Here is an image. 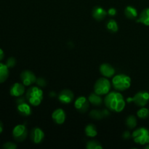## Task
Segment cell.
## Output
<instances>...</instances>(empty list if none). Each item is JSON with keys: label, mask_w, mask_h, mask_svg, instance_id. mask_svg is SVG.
Listing matches in <instances>:
<instances>
[{"label": "cell", "mask_w": 149, "mask_h": 149, "mask_svg": "<svg viewBox=\"0 0 149 149\" xmlns=\"http://www.w3.org/2000/svg\"><path fill=\"white\" fill-rule=\"evenodd\" d=\"M104 103L109 110L116 113L122 112L126 106V102L123 95L116 91L109 92L105 97Z\"/></svg>", "instance_id": "1"}, {"label": "cell", "mask_w": 149, "mask_h": 149, "mask_svg": "<svg viewBox=\"0 0 149 149\" xmlns=\"http://www.w3.org/2000/svg\"><path fill=\"white\" fill-rule=\"evenodd\" d=\"M26 99L32 106H39L43 100V91L36 86L31 87L26 93Z\"/></svg>", "instance_id": "2"}, {"label": "cell", "mask_w": 149, "mask_h": 149, "mask_svg": "<svg viewBox=\"0 0 149 149\" xmlns=\"http://www.w3.org/2000/svg\"><path fill=\"white\" fill-rule=\"evenodd\" d=\"M112 84L117 91H125L130 87L131 78L126 74H117L113 77L112 79Z\"/></svg>", "instance_id": "3"}, {"label": "cell", "mask_w": 149, "mask_h": 149, "mask_svg": "<svg viewBox=\"0 0 149 149\" xmlns=\"http://www.w3.org/2000/svg\"><path fill=\"white\" fill-rule=\"evenodd\" d=\"M132 137L135 143L146 145L149 143V130L146 127L138 128L132 132Z\"/></svg>", "instance_id": "4"}, {"label": "cell", "mask_w": 149, "mask_h": 149, "mask_svg": "<svg viewBox=\"0 0 149 149\" xmlns=\"http://www.w3.org/2000/svg\"><path fill=\"white\" fill-rule=\"evenodd\" d=\"M111 82L106 77L97 80L94 85V93L100 95H107L110 92Z\"/></svg>", "instance_id": "5"}, {"label": "cell", "mask_w": 149, "mask_h": 149, "mask_svg": "<svg viewBox=\"0 0 149 149\" xmlns=\"http://www.w3.org/2000/svg\"><path fill=\"white\" fill-rule=\"evenodd\" d=\"M13 138L17 142L23 141L28 135L27 128L23 125H17L13 130Z\"/></svg>", "instance_id": "6"}, {"label": "cell", "mask_w": 149, "mask_h": 149, "mask_svg": "<svg viewBox=\"0 0 149 149\" xmlns=\"http://www.w3.org/2000/svg\"><path fill=\"white\" fill-rule=\"evenodd\" d=\"M132 102H134L136 106L144 107L148 104L149 101V93L146 91L138 92L132 97Z\"/></svg>", "instance_id": "7"}, {"label": "cell", "mask_w": 149, "mask_h": 149, "mask_svg": "<svg viewBox=\"0 0 149 149\" xmlns=\"http://www.w3.org/2000/svg\"><path fill=\"white\" fill-rule=\"evenodd\" d=\"M74 106L76 109L81 113H85L89 109L90 102L84 96H79L74 101Z\"/></svg>", "instance_id": "8"}, {"label": "cell", "mask_w": 149, "mask_h": 149, "mask_svg": "<svg viewBox=\"0 0 149 149\" xmlns=\"http://www.w3.org/2000/svg\"><path fill=\"white\" fill-rule=\"evenodd\" d=\"M20 79L22 83L25 86H31L34 84L36 81V77L32 71L26 70L20 74Z\"/></svg>", "instance_id": "9"}, {"label": "cell", "mask_w": 149, "mask_h": 149, "mask_svg": "<svg viewBox=\"0 0 149 149\" xmlns=\"http://www.w3.org/2000/svg\"><path fill=\"white\" fill-rule=\"evenodd\" d=\"M58 100L64 104L71 103L74 99V95L70 90H63L58 95Z\"/></svg>", "instance_id": "10"}, {"label": "cell", "mask_w": 149, "mask_h": 149, "mask_svg": "<svg viewBox=\"0 0 149 149\" xmlns=\"http://www.w3.org/2000/svg\"><path fill=\"white\" fill-rule=\"evenodd\" d=\"M45 138V132L39 127H35L32 130L31 132V139L33 143L39 144L42 142Z\"/></svg>", "instance_id": "11"}, {"label": "cell", "mask_w": 149, "mask_h": 149, "mask_svg": "<svg viewBox=\"0 0 149 149\" xmlns=\"http://www.w3.org/2000/svg\"><path fill=\"white\" fill-rule=\"evenodd\" d=\"M52 118L54 122L58 125H62L65 122V113L62 109H57L52 112Z\"/></svg>", "instance_id": "12"}, {"label": "cell", "mask_w": 149, "mask_h": 149, "mask_svg": "<svg viewBox=\"0 0 149 149\" xmlns=\"http://www.w3.org/2000/svg\"><path fill=\"white\" fill-rule=\"evenodd\" d=\"M23 83H15L10 88V95L13 97H20L25 93V87Z\"/></svg>", "instance_id": "13"}, {"label": "cell", "mask_w": 149, "mask_h": 149, "mask_svg": "<svg viewBox=\"0 0 149 149\" xmlns=\"http://www.w3.org/2000/svg\"><path fill=\"white\" fill-rule=\"evenodd\" d=\"M100 72L104 77L109 78L114 75L115 69L110 64L103 63L100 66Z\"/></svg>", "instance_id": "14"}, {"label": "cell", "mask_w": 149, "mask_h": 149, "mask_svg": "<svg viewBox=\"0 0 149 149\" xmlns=\"http://www.w3.org/2000/svg\"><path fill=\"white\" fill-rule=\"evenodd\" d=\"M107 14V12H106L103 7H99V6L94 7L93 10V13H92L93 17H94L96 20H98V21L103 20V19L106 17Z\"/></svg>", "instance_id": "15"}, {"label": "cell", "mask_w": 149, "mask_h": 149, "mask_svg": "<svg viewBox=\"0 0 149 149\" xmlns=\"http://www.w3.org/2000/svg\"><path fill=\"white\" fill-rule=\"evenodd\" d=\"M17 109L19 113H20L23 116H28L31 114L32 111L31 109V106L28 103H26V102L20 103V104H17Z\"/></svg>", "instance_id": "16"}, {"label": "cell", "mask_w": 149, "mask_h": 149, "mask_svg": "<svg viewBox=\"0 0 149 149\" xmlns=\"http://www.w3.org/2000/svg\"><path fill=\"white\" fill-rule=\"evenodd\" d=\"M138 23H143L145 26H149V7L146 8L141 13L139 18L137 20Z\"/></svg>", "instance_id": "17"}, {"label": "cell", "mask_w": 149, "mask_h": 149, "mask_svg": "<svg viewBox=\"0 0 149 149\" xmlns=\"http://www.w3.org/2000/svg\"><path fill=\"white\" fill-rule=\"evenodd\" d=\"M9 77V68L6 64L0 63V83H3Z\"/></svg>", "instance_id": "18"}, {"label": "cell", "mask_w": 149, "mask_h": 149, "mask_svg": "<svg viewBox=\"0 0 149 149\" xmlns=\"http://www.w3.org/2000/svg\"><path fill=\"white\" fill-rule=\"evenodd\" d=\"M100 96L101 95H97L95 93H92L88 97L89 102L93 105H94V106H100L103 103V98Z\"/></svg>", "instance_id": "19"}, {"label": "cell", "mask_w": 149, "mask_h": 149, "mask_svg": "<svg viewBox=\"0 0 149 149\" xmlns=\"http://www.w3.org/2000/svg\"><path fill=\"white\" fill-rule=\"evenodd\" d=\"M125 14L126 17L129 19H135L138 17V11L132 6H127L125 10Z\"/></svg>", "instance_id": "20"}, {"label": "cell", "mask_w": 149, "mask_h": 149, "mask_svg": "<svg viewBox=\"0 0 149 149\" xmlns=\"http://www.w3.org/2000/svg\"><path fill=\"white\" fill-rule=\"evenodd\" d=\"M84 132H85L86 135L90 137V138H94V137L97 136V131L95 126L94 125H92V124H90V125L86 126Z\"/></svg>", "instance_id": "21"}, {"label": "cell", "mask_w": 149, "mask_h": 149, "mask_svg": "<svg viewBox=\"0 0 149 149\" xmlns=\"http://www.w3.org/2000/svg\"><path fill=\"white\" fill-rule=\"evenodd\" d=\"M90 116L95 119H101L102 118L104 117L106 115H109L106 111H100V110H93L90 113Z\"/></svg>", "instance_id": "22"}, {"label": "cell", "mask_w": 149, "mask_h": 149, "mask_svg": "<svg viewBox=\"0 0 149 149\" xmlns=\"http://www.w3.org/2000/svg\"><path fill=\"white\" fill-rule=\"evenodd\" d=\"M106 28L111 33H116V32H117L118 29H119V26H118L117 23L116 22V20H113V19L109 20L107 22V23H106Z\"/></svg>", "instance_id": "23"}, {"label": "cell", "mask_w": 149, "mask_h": 149, "mask_svg": "<svg viewBox=\"0 0 149 149\" xmlns=\"http://www.w3.org/2000/svg\"><path fill=\"white\" fill-rule=\"evenodd\" d=\"M126 125L130 129H133L137 126V119L133 115H130L126 119Z\"/></svg>", "instance_id": "24"}, {"label": "cell", "mask_w": 149, "mask_h": 149, "mask_svg": "<svg viewBox=\"0 0 149 149\" xmlns=\"http://www.w3.org/2000/svg\"><path fill=\"white\" fill-rule=\"evenodd\" d=\"M137 116L140 118V119H145L148 118L149 116V109L145 107H141L139 110L137 111Z\"/></svg>", "instance_id": "25"}, {"label": "cell", "mask_w": 149, "mask_h": 149, "mask_svg": "<svg viewBox=\"0 0 149 149\" xmlns=\"http://www.w3.org/2000/svg\"><path fill=\"white\" fill-rule=\"evenodd\" d=\"M86 148L87 149H102L103 146L97 141H90L87 142V145H86Z\"/></svg>", "instance_id": "26"}, {"label": "cell", "mask_w": 149, "mask_h": 149, "mask_svg": "<svg viewBox=\"0 0 149 149\" xmlns=\"http://www.w3.org/2000/svg\"><path fill=\"white\" fill-rule=\"evenodd\" d=\"M16 64V60L13 57H10L7 59V62H6V65L9 68H12Z\"/></svg>", "instance_id": "27"}, {"label": "cell", "mask_w": 149, "mask_h": 149, "mask_svg": "<svg viewBox=\"0 0 149 149\" xmlns=\"http://www.w3.org/2000/svg\"><path fill=\"white\" fill-rule=\"evenodd\" d=\"M3 148L4 149H15L17 148V145L14 143L7 142L3 145Z\"/></svg>", "instance_id": "28"}, {"label": "cell", "mask_w": 149, "mask_h": 149, "mask_svg": "<svg viewBox=\"0 0 149 149\" xmlns=\"http://www.w3.org/2000/svg\"><path fill=\"white\" fill-rule=\"evenodd\" d=\"M36 84H38V86L39 87H45L46 85V81L44 78H39V79H36Z\"/></svg>", "instance_id": "29"}, {"label": "cell", "mask_w": 149, "mask_h": 149, "mask_svg": "<svg viewBox=\"0 0 149 149\" xmlns=\"http://www.w3.org/2000/svg\"><path fill=\"white\" fill-rule=\"evenodd\" d=\"M107 13L109 15L114 16V15H116V10L115 8H113V7H111V8L109 9Z\"/></svg>", "instance_id": "30"}, {"label": "cell", "mask_w": 149, "mask_h": 149, "mask_svg": "<svg viewBox=\"0 0 149 149\" xmlns=\"http://www.w3.org/2000/svg\"><path fill=\"white\" fill-rule=\"evenodd\" d=\"M123 138L124 139H129L130 138V133L128 131H125L123 133Z\"/></svg>", "instance_id": "31"}, {"label": "cell", "mask_w": 149, "mask_h": 149, "mask_svg": "<svg viewBox=\"0 0 149 149\" xmlns=\"http://www.w3.org/2000/svg\"><path fill=\"white\" fill-rule=\"evenodd\" d=\"M4 51L2 50V49L0 48V61H1V60L4 58Z\"/></svg>", "instance_id": "32"}, {"label": "cell", "mask_w": 149, "mask_h": 149, "mask_svg": "<svg viewBox=\"0 0 149 149\" xmlns=\"http://www.w3.org/2000/svg\"><path fill=\"white\" fill-rule=\"evenodd\" d=\"M3 130H4V127H3L2 122L0 121V134L3 132Z\"/></svg>", "instance_id": "33"}, {"label": "cell", "mask_w": 149, "mask_h": 149, "mask_svg": "<svg viewBox=\"0 0 149 149\" xmlns=\"http://www.w3.org/2000/svg\"><path fill=\"white\" fill-rule=\"evenodd\" d=\"M145 148L146 149H149V143L146 144V146H145Z\"/></svg>", "instance_id": "34"}]
</instances>
